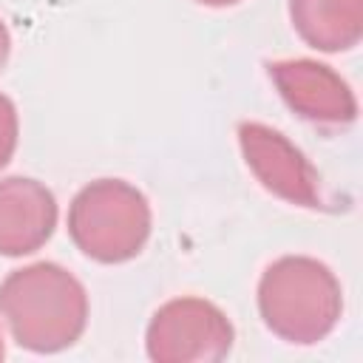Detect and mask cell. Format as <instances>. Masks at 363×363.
<instances>
[{
  "label": "cell",
  "instance_id": "obj_1",
  "mask_svg": "<svg viewBox=\"0 0 363 363\" xmlns=\"http://www.w3.org/2000/svg\"><path fill=\"white\" fill-rule=\"evenodd\" d=\"M0 318L20 349L54 354L82 337L88 326V292L65 267L37 261L3 278Z\"/></svg>",
  "mask_w": 363,
  "mask_h": 363
},
{
  "label": "cell",
  "instance_id": "obj_2",
  "mask_svg": "<svg viewBox=\"0 0 363 363\" xmlns=\"http://www.w3.org/2000/svg\"><path fill=\"white\" fill-rule=\"evenodd\" d=\"M258 312L275 337L295 346H315L340 323L343 289L323 261L284 255L261 272Z\"/></svg>",
  "mask_w": 363,
  "mask_h": 363
},
{
  "label": "cell",
  "instance_id": "obj_3",
  "mask_svg": "<svg viewBox=\"0 0 363 363\" xmlns=\"http://www.w3.org/2000/svg\"><path fill=\"white\" fill-rule=\"evenodd\" d=\"M153 213L147 196L125 179L88 182L68 207L74 247L96 264H125L150 238Z\"/></svg>",
  "mask_w": 363,
  "mask_h": 363
},
{
  "label": "cell",
  "instance_id": "obj_4",
  "mask_svg": "<svg viewBox=\"0 0 363 363\" xmlns=\"http://www.w3.org/2000/svg\"><path fill=\"white\" fill-rule=\"evenodd\" d=\"M230 318L204 298L184 295L162 303L145 332V352L153 363H216L233 349Z\"/></svg>",
  "mask_w": 363,
  "mask_h": 363
},
{
  "label": "cell",
  "instance_id": "obj_5",
  "mask_svg": "<svg viewBox=\"0 0 363 363\" xmlns=\"http://www.w3.org/2000/svg\"><path fill=\"white\" fill-rule=\"evenodd\" d=\"M235 133L250 173L267 193L298 207H323L318 170L281 130L264 122H241Z\"/></svg>",
  "mask_w": 363,
  "mask_h": 363
},
{
  "label": "cell",
  "instance_id": "obj_6",
  "mask_svg": "<svg viewBox=\"0 0 363 363\" xmlns=\"http://www.w3.org/2000/svg\"><path fill=\"white\" fill-rule=\"evenodd\" d=\"M267 77L281 99L301 119L320 128H343L357 116V99L349 82L318 60H275L267 62Z\"/></svg>",
  "mask_w": 363,
  "mask_h": 363
},
{
  "label": "cell",
  "instance_id": "obj_7",
  "mask_svg": "<svg viewBox=\"0 0 363 363\" xmlns=\"http://www.w3.org/2000/svg\"><path fill=\"white\" fill-rule=\"evenodd\" d=\"M57 230V199L31 176L0 179V255H31Z\"/></svg>",
  "mask_w": 363,
  "mask_h": 363
},
{
  "label": "cell",
  "instance_id": "obj_8",
  "mask_svg": "<svg viewBox=\"0 0 363 363\" xmlns=\"http://www.w3.org/2000/svg\"><path fill=\"white\" fill-rule=\"evenodd\" d=\"M289 20L309 48L352 51L363 37V0H289Z\"/></svg>",
  "mask_w": 363,
  "mask_h": 363
},
{
  "label": "cell",
  "instance_id": "obj_9",
  "mask_svg": "<svg viewBox=\"0 0 363 363\" xmlns=\"http://www.w3.org/2000/svg\"><path fill=\"white\" fill-rule=\"evenodd\" d=\"M20 139V119H17V105L0 94V170L11 162Z\"/></svg>",
  "mask_w": 363,
  "mask_h": 363
},
{
  "label": "cell",
  "instance_id": "obj_10",
  "mask_svg": "<svg viewBox=\"0 0 363 363\" xmlns=\"http://www.w3.org/2000/svg\"><path fill=\"white\" fill-rule=\"evenodd\" d=\"M9 54H11V37H9V28H6V23L0 20V71L6 68V62H9Z\"/></svg>",
  "mask_w": 363,
  "mask_h": 363
},
{
  "label": "cell",
  "instance_id": "obj_11",
  "mask_svg": "<svg viewBox=\"0 0 363 363\" xmlns=\"http://www.w3.org/2000/svg\"><path fill=\"white\" fill-rule=\"evenodd\" d=\"M199 6H210V9H227V6H235L238 0H196Z\"/></svg>",
  "mask_w": 363,
  "mask_h": 363
},
{
  "label": "cell",
  "instance_id": "obj_12",
  "mask_svg": "<svg viewBox=\"0 0 363 363\" xmlns=\"http://www.w3.org/2000/svg\"><path fill=\"white\" fill-rule=\"evenodd\" d=\"M6 357V346H3V335H0V360Z\"/></svg>",
  "mask_w": 363,
  "mask_h": 363
}]
</instances>
